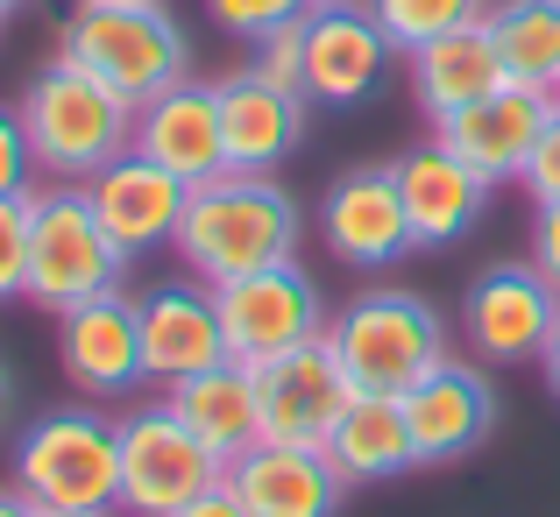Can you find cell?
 <instances>
[{
  "instance_id": "83f0119b",
  "label": "cell",
  "mask_w": 560,
  "mask_h": 517,
  "mask_svg": "<svg viewBox=\"0 0 560 517\" xmlns=\"http://www.w3.org/2000/svg\"><path fill=\"white\" fill-rule=\"evenodd\" d=\"M206 14H213L228 36L256 43V36H270V28H284V22H305L313 0H206Z\"/></svg>"
},
{
  "instance_id": "1f68e13d",
  "label": "cell",
  "mask_w": 560,
  "mask_h": 517,
  "mask_svg": "<svg viewBox=\"0 0 560 517\" xmlns=\"http://www.w3.org/2000/svg\"><path fill=\"white\" fill-rule=\"evenodd\" d=\"M525 262H533V270L560 291V199L533 205V242H525Z\"/></svg>"
},
{
  "instance_id": "e0dca14e",
  "label": "cell",
  "mask_w": 560,
  "mask_h": 517,
  "mask_svg": "<svg viewBox=\"0 0 560 517\" xmlns=\"http://www.w3.org/2000/svg\"><path fill=\"white\" fill-rule=\"evenodd\" d=\"M228 490L242 496L248 517H341L348 475L327 461V447L256 439V447L228 468Z\"/></svg>"
},
{
  "instance_id": "5bb4252c",
  "label": "cell",
  "mask_w": 560,
  "mask_h": 517,
  "mask_svg": "<svg viewBox=\"0 0 560 517\" xmlns=\"http://www.w3.org/2000/svg\"><path fill=\"white\" fill-rule=\"evenodd\" d=\"M405 419H411V447H419V468L440 461H468L482 439L497 433V383L482 362H440L425 383L405 390Z\"/></svg>"
},
{
  "instance_id": "e575fe53",
  "label": "cell",
  "mask_w": 560,
  "mask_h": 517,
  "mask_svg": "<svg viewBox=\"0 0 560 517\" xmlns=\"http://www.w3.org/2000/svg\"><path fill=\"white\" fill-rule=\"evenodd\" d=\"M8 433H14V376L0 368V439H8Z\"/></svg>"
},
{
  "instance_id": "4fadbf2b",
  "label": "cell",
  "mask_w": 560,
  "mask_h": 517,
  "mask_svg": "<svg viewBox=\"0 0 560 517\" xmlns=\"http://www.w3.org/2000/svg\"><path fill=\"white\" fill-rule=\"evenodd\" d=\"M319 234L348 270H383V262L411 256V220H405V191H397V164H355L327 185L319 199Z\"/></svg>"
},
{
  "instance_id": "52a82bcc",
  "label": "cell",
  "mask_w": 560,
  "mask_h": 517,
  "mask_svg": "<svg viewBox=\"0 0 560 517\" xmlns=\"http://www.w3.org/2000/svg\"><path fill=\"white\" fill-rule=\"evenodd\" d=\"M228 482V461L171 411V397L121 411V510L128 517H171Z\"/></svg>"
},
{
  "instance_id": "4dcf8cb0",
  "label": "cell",
  "mask_w": 560,
  "mask_h": 517,
  "mask_svg": "<svg viewBox=\"0 0 560 517\" xmlns=\"http://www.w3.org/2000/svg\"><path fill=\"white\" fill-rule=\"evenodd\" d=\"M518 191H533V205L560 199V99H553V121H547V136H539L533 164H525V177H518Z\"/></svg>"
},
{
  "instance_id": "74e56055",
  "label": "cell",
  "mask_w": 560,
  "mask_h": 517,
  "mask_svg": "<svg viewBox=\"0 0 560 517\" xmlns=\"http://www.w3.org/2000/svg\"><path fill=\"white\" fill-rule=\"evenodd\" d=\"M36 517H85V510H36Z\"/></svg>"
},
{
  "instance_id": "4316f807",
  "label": "cell",
  "mask_w": 560,
  "mask_h": 517,
  "mask_svg": "<svg viewBox=\"0 0 560 517\" xmlns=\"http://www.w3.org/2000/svg\"><path fill=\"white\" fill-rule=\"evenodd\" d=\"M242 71H256L262 85H284V93H305V22H284L270 36H256Z\"/></svg>"
},
{
  "instance_id": "277c9868",
  "label": "cell",
  "mask_w": 560,
  "mask_h": 517,
  "mask_svg": "<svg viewBox=\"0 0 560 517\" xmlns=\"http://www.w3.org/2000/svg\"><path fill=\"white\" fill-rule=\"evenodd\" d=\"M57 57H71L79 71H93L100 85L142 107V99L185 85L191 43L178 28V14L164 0H79V14L65 22V43Z\"/></svg>"
},
{
  "instance_id": "5b68a950",
  "label": "cell",
  "mask_w": 560,
  "mask_h": 517,
  "mask_svg": "<svg viewBox=\"0 0 560 517\" xmlns=\"http://www.w3.org/2000/svg\"><path fill=\"white\" fill-rule=\"evenodd\" d=\"M334 362L348 368V383L370 397H405L411 383H425L440 362H447V319L440 305H425L419 291H362L334 313L327 327Z\"/></svg>"
},
{
  "instance_id": "d590c367",
  "label": "cell",
  "mask_w": 560,
  "mask_h": 517,
  "mask_svg": "<svg viewBox=\"0 0 560 517\" xmlns=\"http://www.w3.org/2000/svg\"><path fill=\"white\" fill-rule=\"evenodd\" d=\"M0 517H36V504H28V496L8 482V490H0Z\"/></svg>"
},
{
  "instance_id": "30bf717a",
  "label": "cell",
  "mask_w": 560,
  "mask_h": 517,
  "mask_svg": "<svg viewBox=\"0 0 560 517\" xmlns=\"http://www.w3.org/2000/svg\"><path fill=\"white\" fill-rule=\"evenodd\" d=\"M397 43L383 36L370 0H313L305 14V99L319 107H362L383 93Z\"/></svg>"
},
{
  "instance_id": "7402d4cb",
  "label": "cell",
  "mask_w": 560,
  "mask_h": 517,
  "mask_svg": "<svg viewBox=\"0 0 560 517\" xmlns=\"http://www.w3.org/2000/svg\"><path fill=\"white\" fill-rule=\"evenodd\" d=\"M164 397H171V411H178V419L228 468L262 439V383H256V362H234V354H228V362H213V368H199V376L171 383Z\"/></svg>"
},
{
  "instance_id": "ac0fdd59",
  "label": "cell",
  "mask_w": 560,
  "mask_h": 517,
  "mask_svg": "<svg viewBox=\"0 0 560 517\" xmlns=\"http://www.w3.org/2000/svg\"><path fill=\"white\" fill-rule=\"evenodd\" d=\"M136 156L164 164L185 185H206V177L228 171V136H220V85H171V93L142 99L136 107Z\"/></svg>"
},
{
  "instance_id": "2e32d148",
  "label": "cell",
  "mask_w": 560,
  "mask_h": 517,
  "mask_svg": "<svg viewBox=\"0 0 560 517\" xmlns=\"http://www.w3.org/2000/svg\"><path fill=\"white\" fill-rule=\"evenodd\" d=\"M136 319H142V362H150V383H185L199 368L228 362V333H220V305H213V284L199 277H164L136 298Z\"/></svg>"
},
{
  "instance_id": "d6a6232c",
  "label": "cell",
  "mask_w": 560,
  "mask_h": 517,
  "mask_svg": "<svg viewBox=\"0 0 560 517\" xmlns=\"http://www.w3.org/2000/svg\"><path fill=\"white\" fill-rule=\"evenodd\" d=\"M171 517H248V510H242V496L220 482V490H206L199 504H185V510H171Z\"/></svg>"
},
{
  "instance_id": "8992f818",
  "label": "cell",
  "mask_w": 560,
  "mask_h": 517,
  "mask_svg": "<svg viewBox=\"0 0 560 517\" xmlns=\"http://www.w3.org/2000/svg\"><path fill=\"white\" fill-rule=\"evenodd\" d=\"M128 248L100 227L85 185H50L28 191V305L43 313H71V305L100 298V291H121Z\"/></svg>"
},
{
  "instance_id": "484cf974",
  "label": "cell",
  "mask_w": 560,
  "mask_h": 517,
  "mask_svg": "<svg viewBox=\"0 0 560 517\" xmlns=\"http://www.w3.org/2000/svg\"><path fill=\"white\" fill-rule=\"evenodd\" d=\"M370 14L383 22V36L397 43V57H411L419 43L454 36V28L482 22V14H490V0H370Z\"/></svg>"
},
{
  "instance_id": "d6986e66",
  "label": "cell",
  "mask_w": 560,
  "mask_h": 517,
  "mask_svg": "<svg viewBox=\"0 0 560 517\" xmlns=\"http://www.w3.org/2000/svg\"><path fill=\"white\" fill-rule=\"evenodd\" d=\"M397 191H405V220H411V242L419 248H447L490 213V177L468 171L454 150L440 142H419V150L397 156Z\"/></svg>"
},
{
  "instance_id": "603a6c76",
  "label": "cell",
  "mask_w": 560,
  "mask_h": 517,
  "mask_svg": "<svg viewBox=\"0 0 560 517\" xmlns=\"http://www.w3.org/2000/svg\"><path fill=\"white\" fill-rule=\"evenodd\" d=\"M405 71H411V99L425 107V121H440V114L511 85L504 57H497V43H490V22H468V28H454V36L419 43V50L405 57Z\"/></svg>"
},
{
  "instance_id": "9a60e30c",
  "label": "cell",
  "mask_w": 560,
  "mask_h": 517,
  "mask_svg": "<svg viewBox=\"0 0 560 517\" xmlns=\"http://www.w3.org/2000/svg\"><path fill=\"white\" fill-rule=\"evenodd\" d=\"M256 383H262V439H284V447H327L341 411L355 404V383L327 341L262 362Z\"/></svg>"
},
{
  "instance_id": "ffe728a7",
  "label": "cell",
  "mask_w": 560,
  "mask_h": 517,
  "mask_svg": "<svg viewBox=\"0 0 560 517\" xmlns=\"http://www.w3.org/2000/svg\"><path fill=\"white\" fill-rule=\"evenodd\" d=\"M85 199H93V213H100V227L114 234V242L136 256V248H164V242H178V220H185V199H191V185L185 177H171L164 164H150V156H114L107 171L85 185Z\"/></svg>"
},
{
  "instance_id": "d4e9b609",
  "label": "cell",
  "mask_w": 560,
  "mask_h": 517,
  "mask_svg": "<svg viewBox=\"0 0 560 517\" xmlns=\"http://www.w3.org/2000/svg\"><path fill=\"white\" fill-rule=\"evenodd\" d=\"M490 43L504 57L511 85H539L553 93L560 79V0H490Z\"/></svg>"
},
{
  "instance_id": "7a4b0ae2",
  "label": "cell",
  "mask_w": 560,
  "mask_h": 517,
  "mask_svg": "<svg viewBox=\"0 0 560 517\" xmlns=\"http://www.w3.org/2000/svg\"><path fill=\"white\" fill-rule=\"evenodd\" d=\"M22 128L28 150H36V171L50 185H93L114 156L136 150V107L114 85H100L93 71H79L71 57H50L28 79Z\"/></svg>"
},
{
  "instance_id": "7c38bea8",
  "label": "cell",
  "mask_w": 560,
  "mask_h": 517,
  "mask_svg": "<svg viewBox=\"0 0 560 517\" xmlns=\"http://www.w3.org/2000/svg\"><path fill=\"white\" fill-rule=\"evenodd\" d=\"M57 362L79 383L93 404H121L150 383V362H142V319L136 298L121 291H100V298L57 313Z\"/></svg>"
},
{
  "instance_id": "ba28073f",
  "label": "cell",
  "mask_w": 560,
  "mask_h": 517,
  "mask_svg": "<svg viewBox=\"0 0 560 517\" xmlns=\"http://www.w3.org/2000/svg\"><path fill=\"white\" fill-rule=\"evenodd\" d=\"M220 305V333H228L234 362H277V354H299L313 341H327L334 313H327V291L305 262H277V270L256 277H234V284H213Z\"/></svg>"
},
{
  "instance_id": "8d00e7d4",
  "label": "cell",
  "mask_w": 560,
  "mask_h": 517,
  "mask_svg": "<svg viewBox=\"0 0 560 517\" xmlns=\"http://www.w3.org/2000/svg\"><path fill=\"white\" fill-rule=\"evenodd\" d=\"M28 8V0H0V22H8V14H22Z\"/></svg>"
},
{
  "instance_id": "f1b7e54d",
  "label": "cell",
  "mask_w": 560,
  "mask_h": 517,
  "mask_svg": "<svg viewBox=\"0 0 560 517\" xmlns=\"http://www.w3.org/2000/svg\"><path fill=\"white\" fill-rule=\"evenodd\" d=\"M28 291V199H0V305Z\"/></svg>"
},
{
  "instance_id": "6da1fadb",
  "label": "cell",
  "mask_w": 560,
  "mask_h": 517,
  "mask_svg": "<svg viewBox=\"0 0 560 517\" xmlns=\"http://www.w3.org/2000/svg\"><path fill=\"white\" fill-rule=\"evenodd\" d=\"M305 213L284 191L277 171H220L206 185H191L185 220H178V256L199 284H234V277L299 262Z\"/></svg>"
},
{
  "instance_id": "f35d334b",
  "label": "cell",
  "mask_w": 560,
  "mask_h": 517,
  "mask_svg": "<svg viewBox=\"0 0 560 517\" xmlns=\"http://www.w3.org/2000/svg\"><path fill=\"white\" fill-rule=\"evenodd\" d=\"M553 99H560V79H553Z\"/></svg>"
},
{
  "instance_id": "836d02e7",
  "label": "cell",
  "mask_w": 560,
  "mask_h": 517,
  "mask_svg": "<svg viewBox=\"0 0 560 517\" xmlns=\"http://www.w3.org/2000/svg\"><path fill=\"white\" fill-rule=\"evenodd\" d=\"M539 368H547V390L560 397V319H553V333H547V354H539Z\"/></svg>"
},
{
  "instance_id": "3957f363",
  "label": "cell",
  "mask_w": 560,
  "mask_h": 517,
  "mask_svg": "<svg viewBox=\"0 0 560 517\" xmlns=\"http://www.w3.org/2000/svg\"><path fill=\"white\" fill-rule=\"evenodd\" d=\"M14 490L36 510H85L114 517L121 510V419L85 397V404H57L14 433Z\"/></svg>"
},
{
  "instance_id": "9c48e42d",
  "label": "cell",
  "mask_w": 560,
  "mask_h": 517,
  "mask_svg": "<svg viewBox=\"0 0 560 517\" xmlns=\"http://www.w3.org/2000/svg\"><path fill=\"white\" fill-rule=\"evenodd\" d=\"M560 319V291L533 262H490L462 291V341L476 362H539Z\"/></svg>"
},
{
  "instance_id": "8fae6325",
  "label": "cell",
  "mask_w": 560,
  "mask_h": 517,
  "mask_svg": "<svg viewBox=\"0 0 560 517\" xmlns=\"http://www.w3.org/2000/svg\"><path fill=\"white\" fill-rule=\"evenodd\" d=\"M547 121H553V93H539V85H497V93L440 114L433 142L454 150L468 171H482L490 185H518L539 136H547Z\"/></svg>"
},
{
  "instance_id": "44dd1931",
  "label": "cell",
  "mask_w": 560,
  "mask_h": 517,
  "mask_svg": "<svg viewBox=\"0 0 560 517\" xmlns=\"http://www.w3.org/2000/svg\"><path fill=\"white\" fill-rule=\"evenodd\" d=\"M305 93L262 85L256 71L220 79V136H228V171H277L305 142Z\"/></svg>"
},
{
  "instance_id": "cb8c5ba5",
  "label": "cell",
  "mask_w": 560,
  "mask_h": 517,
  "mask_svg": "<svg viewBox=\"0 0 560 517\" xmlns=\"http://www.w3.org/2000/svg\"><path fill=\"white\" fill-rule=\"evenodd\" d=\"M327 461L341 468L348 482H390V475H405V468H419L405 397H370V390H355V404H348L341 425L327 433Z\"/></svg>"
},
{
  "instance_id": "f546056e",
  "label": "cell",
  "mask_w": 560,
  "mask_h": 517,
  "mask_svg": "<svg viewBox=\"0 0 560 517\" xmlns=\"http://www.w3.org/2000/svg\"><path fill=\"white\" fill-rule=\"evenodd\" d=\"M28 177H36V150H28L22 107H0V199H28Z\"/></svg>"
}]
</instances>
